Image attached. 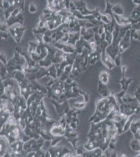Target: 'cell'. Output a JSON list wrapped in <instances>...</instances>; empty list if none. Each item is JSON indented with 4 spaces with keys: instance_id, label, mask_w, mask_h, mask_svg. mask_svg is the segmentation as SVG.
<instances>
[{
    "instance_id": "2e32d148",
    "label": "cell",
    "mask_w": 140,
    "mask_h": 157,
    "mask_svg": "<svg viewBox=\"0 0 140 157\" xmlns=\"http://www.w3.org/2000/svg\"><path fill=\"white\" fill-rule=\"evenodd\" d=\"M135 157H140V154H138V155H137Z\"/></svg>"
},
{
    "instance_id": "4fadbf2b",
    "label": "cell",
    "mask_w": 140,
    "mask_h": 157,
    "mask_svg": "<svg viewBox=\"0 0 140 157\" xmlns=\"http://www.w3.org/2000/svg\"><path fill=\"white\" fill-rule=\"evenodd\" d=\"M37 7L36 6L35 3H31L29 4V11L31 13H35L37 12Z\"/></svg>"
},
{
    "instance_id": "30bf717a",
    "label": "cell",
    "mask_w": 140,
    "mask_h": 157,
    "mask_svg": "<svg viewBox=\"0 0 140 157\" xmlns=\"http://www.w3.org/2000/svg\"><path fill=\"white\" fill-rule=\"evenodd\" d=\"M113 4H112L109 1H106V9H105V11L104 13V14H105L109 15L110 16L114 17V14L112 11V9L113 7Z\"/></svg>"
},
{
    "instance_id": "6da1fadb",
    "label": "cell",
    "mask_w": 140,
    "mask_h": 157,
    "mask_svg": "<svg viewBox=\"0 0 140 157\" xmlns=\"http://www.w3.org/2000/svg\"><path fill=\"white\" fill-rule=\"evenodd\" d=\"M119 111L129 117L133 115L140 114V104L138 101L129 103L122 102L119 107Z\"/></svg>"
},
{
    "instance_id": "7c38bea8",
    "label": "cell",
    "mask_w": 140,
    "mask_h": 157,
    "mask_svg": "<svg viewBox=\"0 0 140 157\" xmlns=\"http://www.w3.org/2000/svg\"><path fill=\"white\" fill-rule=\"evenodd\" d=\"M134 96L136 98L138 103L140 104V86L137 88L134 93Z\"/></svg>"
},
{
    "instance_id": "7a4b0ae2",
    "label": "cell",
    "mask_w": 140,
    "mask_h": 157,
    "mask_svg": "<svg viewBox=\"0 0 140 157\" xmlns=\"http://www.w3.org/2000/svg\"><path fill=\"white\" fill-rule=\"evenodd\" d=\"M131 29L128 30L126 33V35L123 37L120 41L119 45V53L122 54L123 52H125L127 49L129 48L131 44Z\"/></svg>"
},
{
    "instance_id": "8fae6325",
    "label": "cell",
    "mask_w": 140,
    "mask_h": 157,
    "mask_svg": "<svg viewBox=\"0 0 140 157\" xmlns=\"http://www.w3.org/2000/svg\"><path fill=\"white\" fill-rule=\"evenodd\" d=\"M115 66L120 67L121 66V54H118V55L114 60Z\"/></svg>"
},
{
    "instance_id": "9c48e42d",
    "label": "cell",
    "mask_w": 140,
    "mask_h": 157,
    "mask_svg": "<svg viewBox=\"0 0 140 157\" xmlns=\"http://www.w3.org/2000/svg\"><path fill=\"white\" fill-rule=\"evenodd\" d=\"M109 79V75L107 72L106 71H103L100 73L99 75V80L100 82L103 84L107 85L108 84Z\"/></svg>"
},
{
    "instance_id": "9a60e30c",
    "label": "cell",
    "mask_w": 140,
    "mask_h": 157,
    "mask_svg": "<svg viewBox=\"0 0 140 157\" xmlns=\"http://www.w3.org/2000/svg\"><path fill=\"white\" fill-rule=\"evenodd\" d=\"M133 3L135 4V5H139L140 4V1H138V0H134L132 1Z\"/></svg>"
},
{
    "instance_id": "8992f818",
    "label": "cell",
    "mask_w": 140,
    "mask_h": 157,
    "mask_svg": "<svg viewBox=\"0 0 140 157\" xmlns=\"http://www.w3.org/2000/svg\"><path fill=\"white\" fill-rule=\"evenodd\" d=\"M133 78H127L125 76H122V78L118 82L120 84L122 90L127 91L130 85L133 82Z\"/></svg>"
},
{
    "instance_id": "5bb4252c",
    "label": "cell",
    "mask_w": 140,
    "mask_h": 157,
    "mask_svg": "<svg viewBox=\"0 0 140 157\" xmlns=\"http://www.w3.org/2000/svg\"><path fill=\"white\" fill-rule=\"evenodd\" d=\"M128 67L126 65H121V70L122 73V76H125L126 72L127 71Z\"/></svg>"
},
{
    "instance_id": "e0dca14e",
    "label": "cell",
    "mask_w": 140,
    "mask_h": 157,
    "mask_svg": "<svg viewBox=\"0 0 140 157\" xmlns=\"http://www.w3.org/2000/svg\"><path fill=\"white\" fill-rule=\"evenodd\" d=\"M139 127H140V125H139Z\"/></svg>"
},
{
    "instance_id": "3957f363",
    "label": "cell",
    "mask_w": 140,
    "mask_h": 157,
    "mask_svg": "<svg viewBox=\"0 0 140 157\" xmlns=\"http://www.w3.org/2000/svg\"><path fill=\"white\" fill-rule=\"evenodd\" d=\"M25 29L21 25H15L9 29V32L11 33L13 38L17 43H20L21 38L25 31Z\"/></svg>"
},
{
    "instance_id": "ba28073f",
    "label": "cell",
    "mask_w": 140,
    "mask_h": 157,
    "mask_svg": "<svg viewBox=\"0 0 140 157\" xmlns=\"http://www.w3.org/2000/svg\"><path fill=\"white\" fill-rule=\"evenodd\" d=\"M113 14L118 16H123L124 15V7L122 4L117 3L114 4L112 9Z\"/></svg>"
},
{
    "instance_id": "277c9868",
    "label": "cell",
    "mask_w": 140,
    "mask_h": 157,
    "mask_svg": "<svg viewBox=\"0 0 140 157\" xmlns=\"http://www.w3.org/2000/svg\"><path fill=\"white\" fill-rule=\"evenodd\" d=\"M106 50V49L103 50L101 52L100 55L101 60L103 63L105 64V66L108 69L112 70L115 66V65L114 63V60L108 55Z\"/></svg>"
},
{
    "instance_id": "52a82bcc",
    "label": "cell",
    "mask_w": 140,
    "mask_h": 157,
    "mask_svg": "<svg viewBox=\"0 0 140 157\" xmlns=\"http://www.w3.org/2000/svg\"><path fill=\"white\" fill-rule=\"evenodd\" d=\"M131 21H138L140 20V4L136 5L132 11L129 17Z\"/></svg>"
},
{
    "instance_id": "5b68a950",
    "label": "cell",
    "mask_w": 140,
    "mask_h": 157,
    "mask_svg": "<svg viewBox=\"0 0 140 157\" xmlns=\"http://www.w3.org/2000/svg\"><path fill=\"white\" fill-rule=\"evenodd\" d=\"M114 18L115 23L119 26L123 27L128 25H131V19L130 17H126L123 16H118L114 15Z\"/></svg>"
}]
</instances>
